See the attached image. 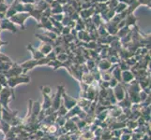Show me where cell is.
I'll return each mask as SVG.
<instances>
[{"label": "cell", "mask_w": 151, "mask_h": 140, "mask_svg": "<svg viewBox=\"0 0 151 140\" xmlns=\"http://www.w3.org/2000/svg\"><path fill=\"white\" fill-rule=\"evenodd\" d=\"M0 120H2V106L0 105Z\"/></svg>", "instance_id": "cell-7"}, {"label": "cell", "mask_w": 151, "mask_h": 140, "mask_svg": "<svg viewBox=\"0 0 151 140\" xmlns=\"http://www.w3.org/2000/svg\"><path fill=\"white\" fill-rule=\"evenodd\" d=\"M57 140H71V136L70 134L66 133V134H61V136L57 137Z\"/></svg>", "instance_id": "cell-6"}, {"label": "cell", "mask_w": 151, "mask_h": 140, "mask_svg": "<svg viewBox=\"0 0 151 140\" xmlns=\"http://www.w3.org/2000/svg\"><path fill=\"white\" fill-rule=\"evenodd\" d=\"M62 96H63V98H64L63 105L65 106V107L68 110L71 109L72 107L77 105V100H75V99H73V98L70 97L68 95H66V92L64 91H63V92H62Z\"/></svg>", "instance_id": "cell-3"}, {"label": "cell", "mask_w": 151, "mask_h": 140, "mask_svg": "<svg viewBox=\"0 0 151 140\" xmlns=\"http://www.w3.org/2000/svg\"><path fill=\"white\" fill-rule=\"evenodd\" d=\"M132 134H128V133H122V134L119 136V140H129L132 138Z\"/></svg>", "instance_id": "cell-5"}, {"label": "cell", "mask_w": 151, "mask_h": 140, "mask_svg": "<svg viewBox=\"0 0 151 140\" xmlns=\"http://www.w3.org/2000/svg\"><path fill=\"white\" fill-rule=\"evenodd\" d=\"M30 80L29 77H9V80H8V85L10 88H13L15 86H17L20 83H28Z\"/></svg>", "instance_id": "cell-2"}, {"label": "cell", "mask_w": 151, "mask_h": 140, "mask_svg": "<svg viewBox=\"0 0 151 140\" xmlns=\"http://www.w3.org/2000/svg\"><path fill=\"white\" fill-rule=\"evenodd\" d=\"M12 98H14L12 88H9H9H4L3 90H1V92H0V105L4 107L5 109L8 111H10V108L9 107L8 104Z\"/></svg>", "instance_id": "cell-1"}, {"label": "cell", "mask_w": 151, "mask_h": 140, "mask_svg": "<svg viewBox=\"0 0 151 140\" xmlns=\"http://www.w3.org/2000/svg\"><path fill=\"white\" fill-rule=\"evenodd\" d=\"M114 96H116V99L117 101H121L124 99V95H125V92L123 90V88L121 86L116 85V88L114 89Z\"/></svg>", "instance_id": "cell-4"}, {"label": "cell", "mask_w": 151, "mask_h": 140, "mask_svg": "<svg viewBox=\"0 0 151 140\" xmlns=\"http://www.w3.org/2000/svg\"><path fill=\"white\" fill-rule=\"evenodd\" d=\"M0 131H1V125H0Z\"/></svg>", "instance_id": "cell-8"}]
</instances>
